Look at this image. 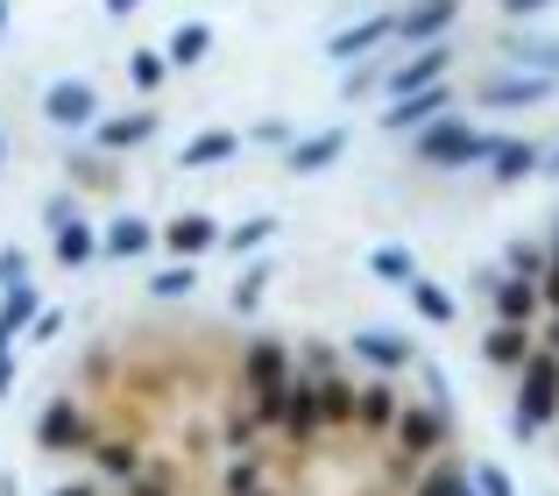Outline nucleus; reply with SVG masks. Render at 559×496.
Returning <instances> with one entry per match:
<instances>
[{"mask_svg": "<svg viewBox=\"0 0 559 496\" xmlns=\"http://www.w3.org/2000/svg\"><path fill=\"white\" fill-rule=\"evenodd\" d=\"M546 426H559V355L538 347L518 369V404H510V433L518 440H538Z\"/></svg>", "mask_w": 559, "mask_h": 496, "instance_id": "1", "label": "nucleus"}, {"mask_svg": "<svg viewBox=\"0 0 559 496\" xmlns=\"http://www.w3.org/2000/svg\"><path fill=\"white\" fill-rule=\"evenodd\" d=\"M496 142H503V135H481V128H467L461 114H447V121H432V128L411 135V156L432 164V170H467V164H489Z\"/></svg>", "mask_w": 559, "mask_h": 496, "instance_id": "2", "label": "nucleus"}, {"mask_svg": "<svg viewBox=\"0 0 559 496\" xmlns=\"http://www.w3.org/2000/svg\"><path fill=\"white\" fill-rule=\"evenodd\" d=\"M453 440V412H439V404H404L396 412V433H390V461L396 469H418V461L447 454Z\"/></svg>", "mask_w": 559, "mask_h": 496, "instance_id": "3", "label": "nucleus"}, {"mask_svg": "<svg viewBox=\"0 0 559 496\" xmlns=\"http://www.w3.org/2000/svg\"><path fill=\"white\" fill-rule=\"evenodd\" d=\"M241 383L255 390V398H284V390L298 383V355H290V341H276V333L248 341V355H241Z\"/></svg>", "mask_w": 559, "mask_h": 496, "instance_id": "4", "label": "nucleus"}, {"mask_svg": "<svg viewBox=\"0 0 559 496\" xmlns=\"http://www.w3.org/2000/svg\"><path fill=\"white\" fill-rule=\"evenodd\" d=\"M93 440H99L93 418H85L71 398H50L36 412V447H43V454H79V447H93Z\"/></svg>", "mask_w": 559, "mask_h": 496, "instance_id": "5", "label": "nucleus"}, {"mask_svg": "<svg viewBox=\"0 0 559 496\" xmlns=\"http://www.w3.org/2000/svg\"><path fill=\"white\" fill-rule=\"evenodd\" d=\"M447 64H453V43H425V50H411L404 64L382 71V93H390V99H411V93H425V85L447 79Z\"/></svg>", "mask_w": 559, "mask_h": 496, "instance_id": "6", "label": "nucleus"}, {"mask_svg": "<svg viewBox=\"0 0 559 496\" xmlns=\"http://www.w3.org/2000/svg\"><path fill=\"white\" fill-rule=\"evenodd\" d=\"M43 121L50 128H99V85H85V79L43 85Z\"/></svg>", "mask_w": 559, "mask_h": 496, "instance_id": "7", "label": "nucleus"}, {"mask_svg": "<svg viewBox=\"0 0 559 496\" xmlns=\"http://www.w3.org/2000/svg\"><path fill=\"white\" fill-rule=\"evenodd\" d=\"M284 433L290 447H319V433H326V412H319V376H298L290 383V398H284Z\"/></svg>", "mask_w": 559, "mask_h": 496, "instance_id": "8", "label": "nucleus"}, {"mask_svg": "<svg viewBox=\"0 0 559 496\" xmlns=\"http://www.w3.org/2000/svg\"><path fill=\"white\" fill-rule=\"evenodd\" d=\"M453 22H461V0H411V8L396 14V43H411V50H425V43H447Z\"/></svg>", "mask_w": 559, "mask_h": 496, "instance_id": "9", "label": "nucleus"}, {"mask_svg": "<svg viewBox=\"0 0 559 496\" xmlns=\"http://www.w3.org/2000/svg\"><path fill=\"white\" fill-rule=\"evenodd\" d=\"M447 114H453V93L447 85H425V93H411V99H390V107H382V128H390V135H418V128L447 121Z\"/></svg>", "mask_w": 559, "mask_h": 496, "instance_id": "10", "label": "nucleus"}, {"mask_svg": "<svg viewBox=\"0 0 559 496\" xmlns=\"http://www.w3.org/2000/svg\"><path fill=\"white\" fill-rule=\"evenodd\" d=\"M347 355H361V362H369V369H382V376L418 369V347H411L404 333H390V327H361V333H347Z\"/></svg>", "mask_w": 559, "mask_h": 496, "instance_id": "11", "label": "nucleus"}, {"mask_svg": "<svg viewBox=\"0 0 559 496\" xmlns=\"http://www.w3.org/2000/svg\"><path fill=\"white\" fill-rule=\"evenodd\" d=\"M552 93H559V79H538V71H510V79H489L475 99H481L489 114H510V107H546Z\"/></svg>", "mask_w": 559, "mask_h": 496, "instance_id": "12", "label": "nucleus"}, {"mask_svg": "<svg viewBox=\"0 0 559 496\" xmlns=\"http://www.w3.org/2000/svg\"><path fill=\"white\" fill-rule=\"evenodd\" d=\"M382 43H396V14H369V22L326 36V57H333V64H361V57H376Z\"/></svg>", "mask_w": 559, "mask_h": 496, "instance_id": "13", "label": "nucleus"}, {"mask_svg": "<svg viewBox=\"0 0 559 496\" xmlns=\"http://www.w3.org/2000/svg\"><path fill=\"white\" fill-rule=\"evenodd\" d=\"M489 284V305L503 327H532L538 312H546V298H538V284H524V276H481Z\"/></svg>", "mask_w": 559, "mask_h": 496, "instance_id": "14", "label": "nucleus"}, {"mask_svg": "<svg viewBox=\"0 0 559 496\" xmlns=\"http://www.w3.org/2000/svg\"><path fill=\"white\" fill-rule=\"evenodd\" d=\"M396 390H390V376H376V383H361V398H355V433H369V440H390L396 433Z\"/></svg>", "mask_w": 559, "mask_h": 496, "instance_id": "15", "label": "nucleus"}, {"mask_svg": "<svg viewBox=\"0 0 559 496\" xmlns=\"http://www.w3.org/2000/svg\"><path fill=\"white\" fill-rule=\"evenodd\" d=\"M93 142H99L107 156H121V150H142V142H156V114H150V107H135V114H99Z\"/></svg>", "mask_w": 559, "mask_h": 496, "instance_id": "16", "label": "nucleus"}, {"mask_svg": "<svg viewBox=\"0 0 559 496\" xmlns=\"http://www.w3.org/2000/svg\"><path fill=\"white\" fill-rule=\"evenodd\" d=\"M341 156H347V128H319V135H298V142H290L284 164L298 170V178H319V170H333Z\"/></svg>", "mask_w": 559, "mask_h": 496, "instance_id": "17", "label": "nucleus"}, {"mask_svg": "<svg viewBox=\"0 0 559 496\" xmlns=\"http://www.w3.org/2000/svg\"><path fill=\"white\" fill-rule=\"evenodd\" d=\"M156 248V227L142 221V213H114L107 227H99V256L107 262H128V256H150Z\"/></svg>", "mask_w": 559, "mask_h": 496, "instance_id": "18", "label": "nucleus"}, {"mask_svg": "<svg viewBox=\"0 0 559 496\" xmlns=\"http://www.w3.org/2000/svg\"><path fill=\"white\" fill-rule=\"evenodd\" d=\"M532 355H538L532 327H503V319H496V327L481 333V362H489V369H524Z\"/></svg>", "mask_w": 559, "mask_h": 496, "instance_id": "19", "label": "nucleus"}, {"mask_svg": "<svg viewBox=\"0 0 559 496\" xmlns=\"http://www.w3.org/2000/svg\"><path fill=\"white\" fill-rule=\"evenodd\" d=\"M234 156H241V135H234V128H199L178 150V170H213V164H234Z\"/></svg>", "mask_w": 559, "mask_h": 496, "instance_id": "20", "label": "nucleus"}, {"mask_svg": "<svg viewBox=\"0 0 559 496\" xmlns=\"http://www.w3.org/2000/svg\"><path fill=\"white\" fill-rule=\"evenodd\" d=\"M538 156H546V142H532V135H503V142H496V156H489L496 185H518V178H532V170H538Z\"/></svg>", "mask_w": 559, "mask_h": 496, "instance_id": "21", "label": "nucleus"}, {"mask_svg": "<svg viewBox=\"0 0 559 496\" xmlns=\"http://www.w3.org/2000/svg\"><path fill=\"white\" fill-rule=\"evenodd\" d=\"M219 221H205V213H178V221L164 227V248L170 256H205V248H219Z\"/></svg>", "mask_w": 559, "mask_h": 496, "instance_id": "22", "label": "nucleus"}, {"mask_svg": "<svg viewBox=\"0 0 559 496\" xmlns=\"http://www.w3.org/2000/svg\"><path fill=\"white\" fill-rule=\"evenodd\" d=\"M262 433H270V426L255 418V404H241V412H227V418H219V454H227V461L255 454V447H262Z\"/></svg>", "mask_w": 559, "mask_h": 496, "instance_id": "23", "label": "nucleus"}, {"mask_svg": "<svg viewBox=\"0 0 559 496\" xmlns=\"http://www.w3.org/2000/svg\"><path fill=\"white\" fill-rule=\"evenodd\" d=\"M355 398H361V383H347V369L319 376V412H326V426H355Z\"/></svg>", "mask_w": 559, "mask_h": 496, "instance_id": "24", "label": "nucleus"}, {"mask_svg": "<svg viewBox=\"0 0 559 496\" xmlns=\"http://www.w3.org/2000/svg\"><path fill=\"white\" fill-rule=\"evenodd\" d=\"M50 256L64 262V270H85V262L99 256V227H85V221H71V227H57L50 235Z\"/></svg>", "mask_w": 559, "mask_h": 496, "instance_id": "25", "label": "nucleus"}, {"mask_svg": "<svg viewBox=\"0 0 559 496\" xmlns=\"http://www.w3.org/2000/svg\"><path fill=\"white\" fill-rule=\"evenodd\" d=\"M85 454H93V469H99V475H114V483H135V475H142L135 440H93Z\"/></svg>", "mask_w": 559, "mask_h": 496, "instance_id": "26", "label": "nucleus"}, {"mask_svg": "<svg viewBox=\"0 0 559 496\" xmlns=\"http://www.w3.org/2000/svg\"><path fill=\"white\" fill-rule=\"evenodd\" d=\"M369 276H382V284H418V262H411V248H396V241H382L376 256H369Z\"/></svg>", "mask_w": 559, "mask_h": 496, "instance_id": "27", "label": "nucleus"}, {"mask_svg": "<svg viewBox=\"0 0 559 496\" xmlns=\"http://www.w3.org/2000/svg\"><path fill=\"white\" fill-rule=\"evenodd\" d=\"M270 276H276V256H255V262H248V270H241V284H234V312H255V305H262V291H270Z\"/></svg>", "mask_w": 559, "mask_h": 496, "instance_id": "28", "label": "nucleus"}, {"mask_svg": "<svg viewBox=\"0 0 559 496\" xmlns=\"http://www.w3.org/2000/svg\"><path fill=\"white\" fill-rule=\"evenodd\" d=\"M546 270H552V248H538V241H510V248H503V276H524V284H538Z\"/></svg>", "mask_w": 559, "mask_h": 496, "instance_id": "29", "label": "nucleus"}, {"mask_svg": "<svg viewBox=\"0 0 559 496\" xmlns=\"http://www.w3.org/2000/svg\"><path fill=\"white\" fill-rule=\"evenodd\" d=\"M205 50H213V22H185L178 36H170V50H164V57H170V64H199Z\"/></svg>", "mask_w": 559, "mask_h": 496, "instance_id": "30", "label": "nucleus"}, {"mask_svg": "<svg viewBox=\"0 0 559 496\" xmlns=\"http://www.w3.org/2000/svg\"><path fill=\"white\" fill-rule=\"evenodd\" d=\"M219 496H262V461L255 454L227 461V469H219Z\"/></svg>", "mask_w": 559, "mask_h": 496, "instance_id": "31", "label": "nucleus"}, {"mask_svg": "<svg viewBox=\"0 0 559 496\" xmlns=\"http://www.w3.org/2000/svg\"><path fill=\"white\" fill-rule=\"evenodd\" d=\"M411 305H418V319H432V327H453V291H439V284H411Z\"/></svg>", "mask_w": 559, "mask_h": 496, "instance_id": "32", "label": "nucleus"}, {"mask_svg": "<svg viewBox=\"0 0 559 496\" xmlns=\"http://www.w3.org/2000/svg\"><path fill=\"white\" fill-rule=\"evenodd\" d=\"M164 71H170L164 50H135V57H128V79H135L142 93H156V85H164Z\"/></svg>", "mask_w": 559, "mask_h": 496, "instance_id": "33", "label": "nucleus"}, {"mask_svg": "<svg viewBox=\"0 0 559 496\" xmlns=\"http://www.w3.org/2000/svg\"><path fill=\"white\" fill-rule=\"evenodd\" d=\"M503 50H510V57H524L538 79H552V71H559V43H532V36H524V43H503Z\"/></svg>", "mask_w": 559, "mask_h": 496, "instance_id": "34", "label": "nucleus"}, {"mask_svg": "<svg viewBox=\"0 0 559 496\" xmlns=\"http://www.w3.org/2000/svg\"><path fill=\"white\" fill-rule=\"evenodd\" d=\"M262 241H276V221H270V213H255V221L227 227V248H262Z\"/></svg>", "mask_w": 559, "mask_h": 496, "instance_id": "35", "label": "nucleus"}, {"mask_svg": "<svg viewBox=\"0 0 559 496\" xmlns=\"http://www.w3.org/2000/svg\"><path fill=\"white\" fill-rule=\"evenodd\" d=\"M150 298H191V262H178V270H156L150 276Z\"/></svg>", "mask_w": 559, "mask_h": 496, "instance_id": "36", "label": "nucleus"}, {"mask_svg": "<svg viewBox=\"0 0 559 496\" xmlns=\"http://www.w3.org/2000/svg\"><path fill=\"white\" fill-rule=\"evenodd\" d=\"M467 475H475V496H518V483H510L496 461H481V469H467Z\"/></svg>", "mask_w": 559, "mask_h": 496, "instance_id": "37", "label": "nucleus"}, {"mask_svg": "<svg viewBox=\"0 0 559 496\" xmlns=\"http://www.w3.org/2000/svg\"><path fill=\"white\" fill-rule=\"evenodd\" d=\"M71 221H79V199H71V192L43 199V227H50V235H57V227H71Z\"/></svg>", "mask_w": 559, "mask_h": 496, "instance_id": "38", "label": "nucleus"}, {"mask_svg": "<svg viewBox=\"0 0 559 496\" xmlns=\"http://www.w3.org/2000/svg\"><path fill=\"white\" fill-rule=\"evenodd\" d=\"M128 496H178V483H170V469H142L128 483Z\"/></svg>", "mask_w": 559, "mask_h": 496, "instance_id": "39", "label": "nucleus"}, {"mask_svg": "<svg viewBox=\"0 0 559 496\" xmlns=\"http://www.w3.org/2000/svg\"><path fill=\"white\" fill-rule=\"evenodd\" d=\"M248 142H262V150H284V156H290V142H298V135H290V121H255V135H248Z\"/></svg>", "mask_w": 559, "mask_h": 496, "instance_id": "40", "label": "nucleus"}, {"mask_svg": "<svg viewBox=\"0 0 559 496\" xmlns=\"http://www.w3.org/2000/svg\"><path fill=\"white\" fill-rule=\"evenodd\" d=\"M382 93V64H355V79H347V99H369Z\"/></svg>", "mask_w": 559, "mask_h": 496, "instance_id": "41", "label": "nucleus"}, {"mask_svg": "<svg viewBox=\"0 0 559 496\" xmlns=\"http://www.w3.org/2000/svg\"><path fill=\"white\" fill-rule=\"evenodd\" d=\"M14 284H28V262H22V248H0V291H14Z\"/></svg>", "mask_w": 559, "mask_h": 496, "instance_id": "42", "label": "nucleus"}, {"mask_svg": "<svg viewBox=\"0 0 559 496\" xmlns=\"http://www.w3.org/2000/svg\"><path fill=\"white\" fill-rule=\"evenodd\" d=\"M28 333H36V341H57V333H64V312H57V305H43V312H36V327H28Z\"/></svg>", "mask_w": 559, "mask_h": 496, "instance_id": "43", "label": "nucleus"}, {"mask_svg": "<svg viewBox=\"0 0 559 496\" xmlns=\"http://www.w3.org/2000/svg\"><path fill=\"white\" fill-rule=\"evenodd\" d=\"M496 8H503V14H510V22H524V14H546V8H552V0H496Z\"/></svg>", "mask_w": 559, "mask_h": 496, "instance_id": "44", "label": "nucleus"}, {"mask_svg": "<svg viewBox=\"0 0 559 496\" xmlns=\"http://www.w3.org/2000/svg\"><path fill=\"white\" fill-rule=\"evenodd\" d=\"M538 298H546V312H559V262H552L546 276H538Z\"/></svg>", "mask_w": 559, "mask_h": 496, "instance_id": "45", "label": "nucleus"}, {"mask_svg": "<svg viewBox=\"0 0 559 496\" xmlns=\"http://www.w3.org/2000/svg\"><path fill=\"white\" fill-rule=\"evenodd\" d=\"M538 347H546V355H559V312L546 319V341H538Z\"/></svg>", "mask_w": 559, "mask_h": 496, "instance_id": "46", "label": "nucleus"}, {"mask_svg": "<svg viewBox=\"0 0 559 496\" xmlns=\"http://www.w3.org/2000/svg\"><path fill=\"white\" fill-rule=\"evenodd\" d=\"M538 170H546V178H559V142H552L546 156H538Z\"/></svg>", "mask_w": 559, "mask_h": 496, "instance_id": "47", "label": "nucleus"}, {"mask_svg": "<svg viewBox=\"0 0 559 496\" xmlns=\"http://www.w3.org/2000/svg\"><path fill=\"white\" fill-rule=\"evenodd\" d=\"M8 390H14V362L0 355V398H8Z\"/></svg>", "mask_w": 559, "mask_h": 496, "instance_id": "48", "label": "nucleus"}, {"mask_svg": "<svg viewBox=\"0 0 559 496\" xmlns=\"http://www.w3.org/2000/svg\"><path fill=\"white\" fill-rule=\"evenodd\" d=\"M57 496H99V483H64Z\"/></svg>", "mask_w": 559, "mask_h": 496, "instance_id": "49", "label": "nucleus"}, {"mask_svg": "<svg viewBox=\"0 0 559 496\" xmlns=\"http://www.w3.org/2000/svg\"><path fill=\"white\" fill-rule=\"evenodd\" d=\"M142 8V0H107V14H135Z\"/></svg>", "mask_w": 559, "mask_h": 496, "instance_id": "50", "label": "nucleus"}, {"mask_svg": "<svg viewBox=\"0 0 559 496\" xmlns=\"http://www.w3.org/2000/svg\"><path fill=\"white\" fill-rule=\"evenodd\" d=\"M0 36H8V0H0Z\"/></svg>", "mask_w": 559, "mask_h": 496, "instance_id": "51", "label": "nucleus"}, {"mask_svg": "<svg viewBox=\"0 0 559 496\" xmlns=\"http://www.w3.org/2000/svg\"><path fill=\"white\" fill-rule=\"evenodd\" d=\"M552 262H559V221H552Z\"/></svg>", "mask_w": 559, "mask_h": 496, "instance_id": "52", "label": "nucleus"}, {"mask_svg": "<svg viewBox=\"0 0 559 496\" xmlns=\"http://www.w3.org/2000/svg\"><path fill=\"white\" fill-rule=\"evenodd\" d=\"M0 164H8V135H0Z\"/></svg>", "mask_w": 559, "mask_h": 496, "instance_id": "53", "label": "nucleus"}, {"mask_svg": "<svg viewBox=\"0 0 559 496\" xmlns=\"http://www.w3.org/2000/svg\"><path fill=\"white\" fill-rule=\"evenodd\" d=\"M262 496H276V489H262Z\"/></svg>", "mask_w": 559, "mask_h": 496, "instance_id": "54", "label": "nucleus"}]
</instances>
